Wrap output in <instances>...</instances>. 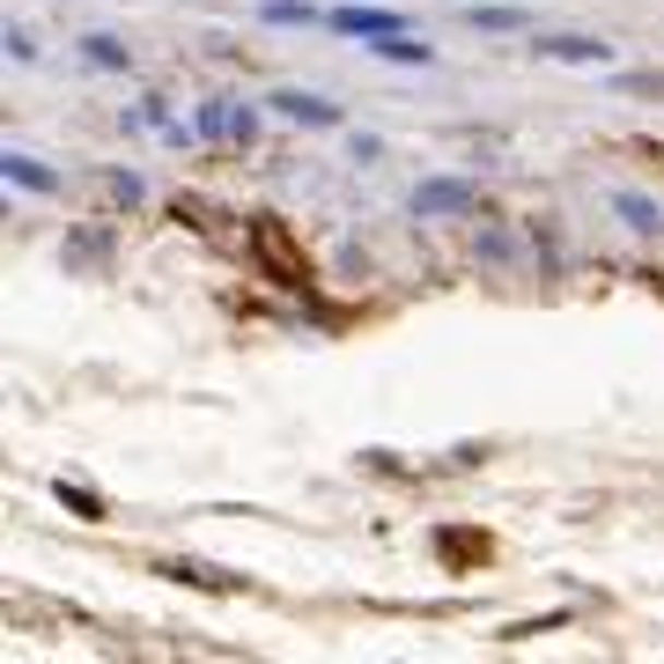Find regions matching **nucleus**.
Returning <instances> with one entry per match:
<instances>
[{"mask_svg":"<svg viewBox=\"0 0 664 664\" xmlns=\"http://www.w3.org/2000/svg\"><path fill=\"white\" fill-rule=\"evenodd\" d=\"M90 60L96 67H126V45L119 37H90Z\"/></svg>","mask_w":664,"mask_h":664,"instance_id":"obj_6","label":"nucleus"},{"mask_svg":"<svg viewBox=\"0 0 664 664\" xmlns=\"http://www.w3.org/2000/svg\"><path fill=\"white\" fill-rule=\"evenodd\" d=\"M340 37H392V31H406V15H392V8H369V0H340L325 15Z\"/></svg>","mask_w":664,"mask_h":664,"instance_id":"obj_1","label":"nucleus"},{"mask_svg":"<svg viewBox=\"0 0 664 664\" xmlns=\"http://www.w3.org/2000/svg\"><path fill=\"white\" fill-rule=\"evenodd\" d=\"M465 23H481V31H524V8H473Z\"/></svg>","mask_w":664,"mask_h":664,"instance_id":"obj_4","label":"nucleus"},{"mask_svg":"<svg viewBox=\"0 0 664 664\" xmlns=\"http://www.w3.org/2000/svg\"><path fill=\"white\" fill-rule=\"evenodd\" d=\"M273 111H281V119H303V126H340V111H332L325 96H303V90H281Z\"/></svg>","mask_w":664,"mask_h":664,"instance_id":"obj_3","label":"nucleus"},{"mask_svg":"<svg viewBox=\"0 0 664 664\" xmlns=\"http://www.w3.org/2000/svg\"><path fill=\"white\" fill-rule=\"evenodd\" d=\"M8 178H15V185H31V192H52V178L37 170L31 155H8Z\"/></svg>","mask_w":664,"mask_h":664,"instance_id":"obj_5","label":"nucleus"},{"mask_svg":"<svg viewBox=\"0 0 664 664\" xmlns=\"http://www.w3.org/2000/svg\"><path fill=\"white\" fill-rule=\"evenodd\" d=\"M532 52H546V60H569V67H605V60H613V45H598V37H540Z\"/></svg>","mask_w":664,"mask_h":664,"instance_id":"obj_2","label":"nucleus"},{"mask_svg":"<svg viewBox=\"0 0 664 664\" xmlns=\"http://www.w3.org/2000/svg\"><path fill=\"white\" fill-rule=\"evenodd\" d=\"M266 23H310V8L303 0H266Z\"/></svg>","mask_w":664,"mask_h":664,"instance_id":"obj_7","label":"nucleus"}]
</instances>
